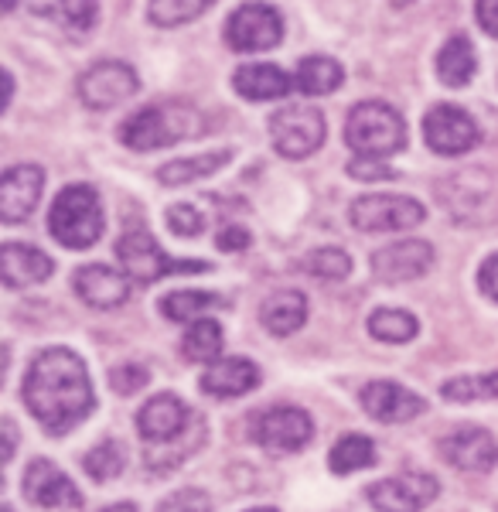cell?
<instances>
[{
    "instance_id": "9a60e30c",
    "label": "cell",
    "mask_w": 498,
    "mask_h": 512,
    "mask_svg": "<svg viewBox=\"0 0 498 512\" xmlns=\"http://www.w3.org/2000/svg\"><path fill=\"white\" fill-rule=\"evenodd\" d=\"M362 410L379 424H406V420L420 417L427 410V400L420 393L406 390V386L393 383V379H372L359 393Z\"/></svg>"
},
{
    "instance_id": "603a6c76",
    "label": "cell",
    "mask_w": 498,
    "mask_h": 512,
    "mask_svg": "<svg viewBox=\"0 0 498 512\" xmlns=\"http://www.w3.org/2000/svg\"><path fill=\"white\" fill-rule=\"evenodd\" d=\"M232 86L243 99H253V103H267V99H284L290 89H294V79L287 76L277 65H239L236 76H232Z\"/></svg>"
},
{
    "instance_id": "60d3db41",
    "label": "cell",
    "mask_w": 498,
    "mask_h": 512,
    "mask_svg": "<svg viewBox=\"0 0 498 512\" xmlns=\"http://www.w3.org/2000/svg\"><path fill=\"white\" fill-rule=\"evenodd\" d=\"M478 291L488 297V301L498 304V253L488 256L478 267Z\"/></svg>"
},
{
    "instance_id": "bcb514c9",
    "label": "cell",
    "mask_w": 498,
    "mask_h": 512,
    "mask_svg": "<svg viewBox=\"0 0 498 512\" xmlns=\"http://www.w3.org/2000/svg\"><path fill=\"white\" fill-rule=\"evenodd\" d=\"M14 7H18V0H4V11H7V14H11Z\"/></svg>"
},
{
    "instance_id": "d6a6232c",
    "label": "cell",
    "mask_w": 498,
    "mask_h": 512,
    "mask_svg": "<svg viewBox=\"0 0 498 512\" xmlns=\"http://www.w3.org/2000/svg\"><path fill=\"white\" fill-rule=\"evenodd\" d=\"M212 4L215 0H151L147 18H151L157 28H181V24L202 18Z\"/></svg>"
},
{
    "instance_id": "4fadbf2b",
    "label": "cell",
    "mask_w": 498,
    "mask_h": 512,
    "mask_svg": "<svg viewBox=\"0 0 498 512\" xmlns=\"http://www.w3.org/2000/svg\"><path fill=\"white\" fill-rule=\"evenodd\" d=\"M441 454L447 465H454L458 472L485 475L498 465V441L485 427H454L451 434L441 437Z\"/></svg>"
},
{
    "instance_id": "5bb4252c",
    "label": "cell",
    "mask_w": 498,
    "mask_h": 512,
    "mask_svg": "<svg viewBox=\"0 0 498 512\" xmlns=\"http://www.w3.org/2000/svg\"><path fill=\"white\" fill-rule=\"evenodd\" d=\"M434 267V246L427 239H400L372 253V274L383 284H406Z\"/></svg>"
},
{
    "instance_id": "ee69618b",
    "label": "cell",
    "mask_w": 498,
    "mask_h": 512,
    "mask_svg": "<svg viewBox=\"0 0 498 512\" xmlns=\"http://www.w3.org/2000/svg\"><path fill=\"white\" fill-rule=\"evenodd\" d=\"M4 461H11L14 458V451H18V427H14V420L11 417H4Z\"/></svg>"
},
{
    "instance_id": "7bdbcfd3",
    "label": "cell",
    "mask_w": 498,
    "mask_h": 512,
    "mask_svg": "<svg viewBox=\"0 0 498 512\" xmlns=\"http://www.w3.org/2000/svg\"><path fill=\"white\" fill-rule=\"evenodd\" d=\"M475 14H478L481 28H485L492 38H498V0H478Z\"/></svg>"
},
{
    "instance_id": "ba28073f",
    "label": "cell",
    "mask_w": 498,
    "mask_h": 512,
    "mask_svg": "<svg viewBox=\"0 0 498 512\" xmlns=\"http://www.w3.org/2000/svg\"><path fill=\"white\" fill-rule=\"evenodd\" d=\"M226 41L232 52H270L284 41V18L277 7L263 4V0H249L229 14Z\"/></svg>"
},
{
    "instance_id": "d590c367",
    "label": "cell",
    "mask_w": 498,
    "mask_h": 512,
    "mask_svg": "<svg viewBox=\"0 0 498 512\" xmlns=\"http://www.w3.org/2000/svg\"><path fill=\"white\" fill-rule=\"evenodd\" d=\"M123 465H127V454L116 441H103L96 444L93 451L82 458V468H86V475H93V482H110L123 472Z\"/></svg>"
},
{
    "instance_id": "f546056e",
    "label": "cell",
    "mask_w": 498,
    "mask_h": 512,
    "mask_svg": "<svg viewBox=\"0 0 498 512\" xmlns=\"http://www.w3.org/2000/svg\"><path fill=\"white\" fill-rule=\"evenodd\" d=\"M181 352L185 359L202 362V366H212V362L222 359V325L212 318L192 321V328L181 338Z\"/></svg>"
},
{
    "instance_id": "7dc6e473",
    "label": "cell",
    "mask_w": 498,
    "mask_h": 512,
    "mask_svg": "<svg viewBox=\"0 0 498 512\" xmlns=\"http://www.w3.org/2000/svg\"><path fill=\"white\" fill-rule=\"evenodd\" d=\"M246 512H277L273 506H256V509H246Z\"/></svg>"
},
{
    "instance_id": "8fae6325",
    "label": "cell",
    "mask_w": 498,
    "mask_h": 512,
    "mask_svg": "<svg viewBox=\"0 0 498 512\" xmlns=\"http://www.w3.org/2000/svg\"><path fill=\"white\" fill-rule=\"evenodd\" d=\"M437 495H441V482L427 472L393 475L365 489V499L379 512H423Z\"/></svg>"
},
{
    "instance_id": "f35d334b",
    "label": "cell",
    "mask_w": 498,
    "mask_h": 512,
    "mask_svg": "<svg viewBox=\"0 0 498 512\" xmlns=\"http://www.w3.org/2000/svg\"><path fill=\"white\" fill-rule=\"evenodd\" d=\"M157 512H212V499L202 489H178L157 506Z\"/></svg>"
},
{
    "instance_id": "4dcf8cb0",
    "label": "cell",
    "mask_w": 498,
    "mask_h": 512,
    "mask_svg": "<svg viewBox=\"0 0 498 512\" xmlns=\"http://www.w3.org/2000/svg\"><path fill=\"white\" fill-rule=\"evenodd\" d=\"M369 332H372V338H379V342L406 345L417 338L420 321L403 308H379L369 315Z\"/></svg>"
},
{
    "instance_id": "44dd1931",
    "label": "cell",
    "mask_w": 498,
    "mask_h": 512,
    "mask_svg": "<svg viewBox=\"0 0 498 512\" xmlns=\"http://www.w3.org/2000/svg\"><path fill=\"white\" fill-rule=\"evenodd\" d=\"M55 274V260L48 253H41L38 246L28 243H4L0 246V277L11 291L18 287L41 284Z\"/></svg>"
},
{
    "instance_id": "f1b7e54d",
    "label": "cell",
    "mask_w": 498,
    "mask_h": 512,
    "mask_svg": "<svg viewBox=\"0 0 498 512\" xmlns=\"http://www.w3.org/2000/svg\"><path fill=\"white\" fill-rule=\"evenodd\" d=\"M379 461L376 454V441L365 434H345L335 441V448L328 454V468L335 475H352L362 472V468H372Z\"/></svg>"
},
{
    "instance_id": "836d02e7",
    "label": "cell",
    "mask_w": 498,
    "mask_h": 512,
    "mask_svg": "<svg viewBox=\"0 0 498 512\" xmlns=\"http://www.w3.org/2000/svg\"><path fill=\"white\" fill-rule=\"evenodd\" d=\"M447 403H475V400H498V373L488 376H458L441 386Z\"/></svg>"
},
{
    "instance_id": "8992f818",
    "label": "cell",
    "mask_w": 498,
    "mask_h": 512,
    "mask_svg": "<svg viewBox=\"0 0 498 512\" xmlns=\"http://www.w3.org/2000/svg\"><path fill=\"white\" fill-rule=\"evenodd\" d=\"M270 137L273 147H277L280 158L301 161L311 158L328 137V123L325 113L318 106H284L270 117Z\"/></svg>"
},
{
    "instance_id": "e0dca14e",
    "label": "cell",
    "mask_w": 498,
    "mask_h": 512,
    "mask_svg": "<svg viewBox=\"0 0 498 512\" xmlns=\"http://www.w3.org/2000/svg\"><path fill=\"white\" fill-rule=\"evenodd\" d=\"M41 188H45V171L38 164H14L0 178V219L7 226H18L35 212Z\"/></svg>"
},
{
    "instance_id": "9c48e42d",
    "label": "cell",
    "mask_w": 498,
    "mask_h": 512,
    "mask_svg": "<svg viewBox=\"0 0 498 512\" xmlns=\"http://www.w3.org/2000/svg\"><path fill=\"white\" fill-rule=\"evenodd\" d=\"M423 137H427V147L441 158H458V154H468L471 147L481 140L478 123L471 120V113H464L461 106L454 103H437L430 106V113L423 117Z\"/></svg>"
},
{
    "instance_id": "cb8c5ba5",
    "label": "cell",
    "mask_w": 498,
    "mask_h": 512,
    "mask_svg": "<svg viewBox=\"0 0 498 512\" xmlns=\"http://www.w3.org/2000/svg\"><path fill=\"white\" fill-rule=\"evenodd\" d=\"M260 321L270 335L287 338L301 332L307 321V297L301 291H273L267 301L260 304Z\"/></svg>"
},
{
    "instance_id": "5b68a950",
    "label": "cell",
    "mask_w": 498,
    "mask_h": 512,
    "mask_svg": "<svg viewBox=\"0 0 498 512\" xmlns=\"http://www.w3.org/2000/svg\"><path fill=\"white\" fill-rule=\"evenodd\" d=\"M116 256L123 263V274L134 280V284H157L161 277L171 274H205L209 270V263L202 260H171L147 229L123 233L120 243H116Z\"/></svg>"
},
{
    "instance_id": "83f0119b",
    "label": "cell",
    "mask_w": 498,
    "mask_h": 512,
    "mask_svg": "<svg viewBox=\"0 0 498 512\" xmlns=\"http://www.w3.org/2000/svg\"><path fill=\"white\" fill-rule=\"evenodd\" d=\"M232 161V151L229 147H222V151H209V154H195V158H178L171 164H164L161 171H157V181L161 185H192V181H202L215 175L219 168H226V164Z\"/></svg>"
},
{
    "instance_id": "7402d4cb",
    "label": "cell",
    "mask_w": 498,
    "mask_h": 512,
    "mask_svg": "<svg viewBox=\"0 0 498 512\" xmlns=\"http://www.w3.org/2000/svg\"><path fill=\"white\" fill-rule=\"evenodd\" d=\"M202 444H205V420H202V414H192V424H188L178 437H171V441H164V444H147L144 465L151 468L154 475H168L178 465H185Z\"/></svg>"
},
{
    "instance_id": "4316f807",
    "label": "cell",
    "mask_w": 498,
    "mask_h": 512,
    "mask_svg": "<svg viewBox=\"0 0 498 512\" xmlns=\"http://www.w3.org/2000/svg\"><path fill=\"white\" fill-rule=\"evenodd\" d=\"M342 79H345V69L338 65V59H328V55H307L294 72V89L304 96H328L342 86Z\"/></svg>"
},
{
    "instance_id": "e575fe53",
    "label": "cell",
    "mask_w": 498,
    "mask_h": 512,
    "mask_svg": "<svg viewBox=\"0 0 498 512\" xmlns=\"http://www.w3.org/2000/svg\"><path fill=\"white\" fill-rule=\"evenodd\" d=\"M301 270L321 280H345L352 274V256L345 250H338V246H321V250H311L304 256Z\"/></svg>"
},
{
    "instance_id": "30bf717a",
    "label": "cell",
    "mask_w": 498,
    "mask_h": 512,
    "mask_svg": "<svg viewBox=\"0 0 498 512\" xmlns=\"http://www.w3.org/2000/svg\"><path fill=\"white\" fill-rule=\"evenodd\" d=\"M314 420L301 407H270L253 420V441L273 454H294L311 444Z\"/></svg>"
},
{
    "instance_id": "b9f144b4",
    "label": "cell",
    "mask_w": 498,
    "mask_h": 512,
    "mask_svg": "<svg viewBox=\"0 0 498 512\" xmlns=\"http://www.w3.org/2000/svg\"><path fill=\"white\" fill-rule=\"evenodd\" d=\"M249 243H253V236H249V229H243V226H226V229H219V236H215V246L226 253L246 250Z\"/></svg>"
},
{
    "instance_id": "484cf974",
    "label": "cell",
    "mask_w": 498,
    "mask_h": 512,
    "mask_svg": "<svg viewBox=\"0 0 498 512\" xmlns=\"http://www.w3.org/2000/svg\"><path fill=\"white\" fill-rule=\"evenodd\" d=\"M28 7L72 35H89L99 18V0H28Z\"/></svg>"
},
{
    "instance_id": "1f68e13d",
    "label": "cell",
    "mask_w": 498,
    "mask_h": 512,
    "mask_svg": "<svg viewBox=\"0 0 498 512\" xmlns=\"http://www.w3.org/2000/svg\"><path fill=\"white\" fill-rule=\"evenodd\" d=\"M219 304L222 297L209 291H171L161 301V311L171 321H202V311L219 308Z\"/></svg>"
},
{
    "instance_id": "277c9868",
    "label": "cell",
    "mask_w": 498,
    "mask_h": 512,
    "mask_svg": "<svg viewBox=\"0 0 498 512\" xmlns=\"http://www.w3.org/2000/svg\"><path fill=\"white\" fill-rule=\"evenodd\" d=\"M48 233L65 250H89L103 236V205H99L96 188L69 185L55 195L52 212H48Z\"/></svg>"
},
{
    "instance_id": "ac0fdd59",
    "label": "cell",
    "mask_w": 498,
    "mask_h": 512,
    "mask_svg": "<svg viewBox=\"0 0 498 512\" xmlns=\"http://www.w3.org/2000/svg\"><path fill=\"white\" fill-rule=\"evenodd\" d=\"M72 287H76V294L96 311H113L130 297V277L113 267H103V263L79 267L76 274H72Z\"/></svg>"
},
{
    "instance_id": "d4e9b609",
    "label": "cell",
    "mask_w": 498,
    "mask_h": 512,
    "mask_svg": "<svg viewBox=\"0 0 498 512\" xmlns=\"http://www.w3.org/2000/svg\"><path fill=\"white\" fill-rule=\"evenodd\" d=\"M478 72V55L468 35H451L444 41V48L437 52V79L451 89H461L475 79Z\"/></svg>"
},
{
    "instance_id": "ab89813d",
    "label": "cell",
    "mask_w": 498,
    "mask_h": 512,
    "mask_svg": "<svg viewBox=\"0 0 498 512\" xmlns=\"http://www.w3.org/2000/svg\"><path fill=\"white\" fill-rule=\"evenodd\" d=\"M348 175L359 178V181H389V178L400 175V171L389 168L383 158H352L348 161Z\"/></svg>"
},
{
    "instance_id": "52a82bcc",
    "label": "cell",
    "mask_w": 498,
    "mask_h": 512,
    "mask_svg": "<svg viewBox=\"0 0 498 512\" xmlns=\"http://www.w3.org/2000/svg\"><path fill=\"white\" fill-rule=\"evenodd\" d=\"M355 229L362 233H403L427 219V209L410 195H362L348 209Z\"/></svg>"
},
{
    "instance_id": "74e56055",
    "label": "cell",
    "mask_w": 498,
    "mask_h": 512,
    "mask_svg": "<svg viewBox=\"0 0 498 512\" xmlns=\"http://www.w3.org/2000/svg\"><path fill=\"white\" fill-rule=\"evenodd\" d=\"M147 383H151V373H147L144 366H137V362H123V366L110 369V386L120 396H134L144 390Z\"/></svg>"
},
{
    "instance_id": "8d00e7d4",
    "label": "cell",
    "mask_w": 498,
    "mask_h": 512,
    "mask_svg": "<svg viewBox=\"0 0 498 512\" xmlns=\"http://www.w3.org/2000/svg\"><path fill=\"white\" fill-rule=\"evenodd\" d=\"M168 226H171V233L174 236H181V239H195V236H202V229H205V216L195 209V205H171L168 209Z\"/></svg>"
},
{
    "instance_id": "7c38bea8",
    "label": "cell",
    "mask_w": 498,
    "mask_h": 512,
    "mask_svg": "<svg viewBox=\"0 0 498 512\" xmlns=\"http://www.w3.org/2000/svg\"><path fill=\"white\" fill-rule=\"evenodd\" d=\"M140 89L137 72L127 62H96L79 76V99L89 110H113Z\"/></svg>"
},
{
    "instance_id": "681fc988",
    "label": "cell",
    "mask_w": 498,
    "mask_h": 512,
    "mask_svg": "<svg viewBox=\"0 0 498 512\" xmlns=\"http://www.w3.org/2000/svg\"><path fill=\"white\" fill-rule=\"evenodd\" d=\"M0 512H14V509H11V506H4V509H0Z\"/></svg>"
},
{
    "instance_id": "2e32d148",
    "label": "cell",
    "mask_w": 498,
    "mask_h": 512,
    "mask_svg": "<svg viewBox=\"0 0 498 512\" xmlns=\"http://www.w3.org/2000/svg\"><path fill=\"white\" fill-rule=\"evenodd\" d=\"M24 495L28 502H35L38 509H79L82 492L76 489L69 475L48 458H38L24 472Z\"/></svg>"
},
{
    "instance_id": "3957f363",
    "label": "cell",
    "mask_w": 498,
    "mask_h": 512,
    "mask_svg": "<svg viewBox=\"0 0 498 512\" xmlns=\"http://www.w3.org/2000/svg\"><path fill=\"white\" fill-rule=\"evenodd\" d=\"M345 140L355 151V158H393L406 147V123L400 110L379 99H365L352 106L345 123Z\"/></svg>"
},
{
    "instance_id": "6da1fadb",
    "label": "cell",
    "mask_w": 498,
    "mask_h": 512,
    "mask_svg": "<svg viewBox=\"0 0 498 512\" xmlns=\"http://www.w3.org/2000/svg\"><path fill=\"white\" fill-rule=\"evenodd\" d=\"M24 407L45 434H69L79 427L96 410L86 362L65 345L38 352L24 376Z\"/></svg>"
},
{
    "instance_id": "ffe728a7",
    "label": "cell",
    "mask_w": 498,
    "mask_h": 512,
    "mask_svg": "<svg viewBox=\"0 0 498 512\" xmlns=\"http://www.w3.org/2000/svg\"><path fill=\"white\" fill-rule=\"evenodd\" d=\"M198 386H202V393L215 396V400H236V396H246L260 386V366L249 359H239V355L219 359L205 369Z\"/></svg>"
},
{
    "instance_id": "c3c4849f",
    "label": "cell",
    "mask_w": 498,
    "mask_h": 512,
    "mask_svg": "<svg viewBox=\"0 0 498 512\" xmlns=\"http://www.w3.org/2000/svg\"><path fill=\"white\" fill-rule=\"evenodd\" d=\"M393 7H406V4H413V0H389Z\"/></svg>"
},
{
    "instance_id": "7a4b0ae2",
    "label": "cell",
    "mask_w": 498,
    "mask_h": 512,
    "mask_svg": "<svg viewBox=\"0 0 498 512\" xmlns=\"http://www.w3.org/2000/svg\"><path fill=\"white\" fill-rule=\"evenodd\" d=\"M205 130V120L195 106L168 99V103H154L144 106L134 117H127L120 123V140L130 151H161V147L181 144L188 137H198Z\"/></svg>"
},
{
    "instance_id": "f6af8a7d",
    "label": "cell",
    "mask_w": 498,
    "mask_h": 512,
    "mask_svg": "<svg viewBox=\"0 0 498 512\" xmlns=\"http://www.w3.org/2000/svg\"><path fill=\"white\" fill-rule=\"evenodd\" d=\"M99 512H140V509H137V502H113V506H106Z\"/></svg>"
},
{
    "instance_id": "d6986e66",
    "label": "cell",
    "mask_w": 498,
    "mask_h": 512,
    "mask_svg": "<svg viewBox=\"0 0 498 512\" xmlns=\"http://www.w3.org/2000/svg\"><path fill=\"white\" fill-rule=\"evenodd\" d=\"M188 424H192V410H188L174 393L151 396L137 414V431L147 444L171 441V437H178Z\"/></svg>"
}]
</instances>
